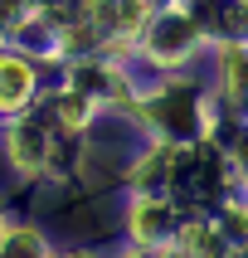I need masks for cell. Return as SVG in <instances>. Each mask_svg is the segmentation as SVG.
<instances>
[{
	"label": "cell",
	"instance_id": "1",
	"mask_svg": "<svg viewBox=\"0 0 248 258\" xmlns=\"http://www.w3.org/2000/svg\"><path fill=\"white\" fill-rule=\"evenodd\" d=\"M29 83H34L29 63H20V58H0V107H20V102L29 98Z\"/></svg>",
	"mask_w": 248,
	"mask_h": 258
},
{
	"label": "cell",
	"instance_id": "2",
	"mask_svg": "<svg viewBox=\"0 0 248 258\" xmlns=\"http://www.w3.org/2000/svg\"><path fill=\"white\" fill-rule=\"evenodd\" d=\"M15 161H20V166H29V171L44 161V151H39V132H34V127H25L20 137H15Z\"/></svg>",
	"mask_w": 248,
	"mask_h": 258
}]
</instances>
